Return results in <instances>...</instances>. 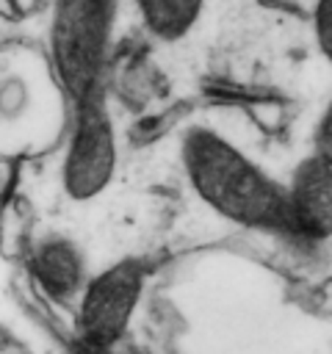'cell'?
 <instances>
[{
  "label": "cell",
  "mask_w": 332,
  "mask_h": 354,
  "mask_svg": "<svg viewBox=\"0 0 332 354\" xmlns=\"http://www.w3.org/2000/svg\"><path fill=\"white\" fill-rule=\"evenodd\" d=\"M177 191L227 230L277 238L285 232V180L219 113H194L172 133Z\"/></svg>",
  "instance_id": "obj_1"
},
{
  "label": "cell",
  "mask_w": 332,
  "mask_h": 354,
  "mask_svg": "<svg viewBox=\"0 0 332 354\" xmlns=\"http://www.w3.org/2000/svg\"><path fill=\"white\" fill-rule=\"evenodd\" d=\"M72 102L61 88L42 44L0 41V160L50 158L69 124Z\"/></svg>",
  "instance_id": "obj_2"
},
{
  "label": "cell",
  "mask_w": 332,
  "mask_h": 354,
  "mask_svg": "<svg viewBox=\"0 0 332 354\" xmlns=\"http://www.w3.org/2000/svg\"><path fill=\"white\" fill-rule=\"evenodd\" d=\"M127 0H44L42 50L69 102L108 91Z\"/></svg>",
  "instance_id": "obj_3"
},
{
  "label": "cell",
  "mask_w": 332,
  "mask_h": 354,
  "mask_svg": "<svg viewBox=\"0 0 332 354\" xmlns=\"http://www.w3.org/2000/svg\"><path fill=\"white\" fill-rule=\"evenodd\" d=\"M53 158L55 188L66 205H91L113 188L122 163V144L111 91L72 102L66 133Z\"/></svg>",
  "instance_id": "obj_4"
},
{
  "label": "cell",
  "mask_w": 332,
  "mask_h": 354,
  "mask_svg": "<svg viewBox=\"0 0 332 354\" xmlns=\"http://www.w3.org/2000/svg\"><path fill=\"white\" fill-rule=\"evenodd\" d=\"M149 282V263L141 254H122L100 266L75 310H72V346L77 354H108L119 346L138 315Z\"/></svg>",
  "instance_id": "obj_5"
},
{
  "label": "cell",
  "mask_w": 332,
  "mask_h": 354,
  "mask_svg": "<svg viewBox=\"0 0 332 354\" xmlns=\"http://www.w3.org/2000/svg\"><path fill=\"white\" fill-rule=\"evenodd\" d=\"M19 257L39 299L72 318L86 282L94 274L83 241L64 227L33 224L19 243Z\"/></svg>",
  "instance_id": "obj_6"
},
{
  "label": "cell",
  "mask_w": 332,
  "mask_h": 354,
  "mask_svg": "<svg viewBox=\"0 0 332 354\" xmlns=\"http://www.w3.org/2000/svg\"><path fill=\"white\" fill-rule=\"evenodd\" d=\"M285 180V232L271 238L288 249L326 254L332 243V166L302 155Z\"/></svg>",
  "instance_id": "obj_7"
},
{
  "label": "cell",
  "mask_w": 332,
  "mask_h": 354,
  "mask_svg": "<svg viewBox=\"0 0 332 354\" xmlns=\"http://www.w3.org/2000/svg\"><path fill=\"white\" fill-rule=\"evenodd\" d=\"M147 44H183L202 22L208 0H127Z\"/></svg>",
  "instance_id": "obj_8"
},
{
  "label": "cell",
  "mask_w": 332,
  "mask_h": 354,
  "mask_svg": "<svg viewBox=\"0 0 332 354\" xmlns=\"http://www.w3.org/2000/svg\"><path fill=\"white\" fill-rule=\"evenodd\" d=\"M307 28H310L313 50L332 69V0H313Z\"/></svg>",
  "instance_id": "obj_9"
},
{
  "label": "cell",
  "mask_w": 332,
  "mask_h": 354,
  "mask_svg": "<svg viewBox=\"0 0 332 354\" xmlns=\"http://www.w3.org/2000/svg\"><path fill=\"white\" fill-rule=\"evenodd\" d=\"M310 155L332 166V94L326 97L310 127Z\"/></svg>",
  "instance_id": "obj_10"
},
{
  "label": "cell",
  "mask_w": 332,
  "mask_h": 354,
  "mask_svg": "<svg viewBox=\"0 0 332 354\" xmlns=\"http://www.w3.org/2000/svg\"><path fill=\"white\" fill-rule=\"evenodd\" d=\"M39 8H44V0H0V14L11 22H19V19L36 14Z\"/></svg>",
  "instance_id": "obj_11"
}]
</instances>
